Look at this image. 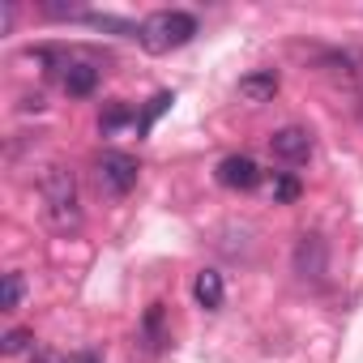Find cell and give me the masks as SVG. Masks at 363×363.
Segmentation results:
<instances>
[{"mask_svg":"<svg viewBox=\"0 0 363 363\" xmlns=\"http://www.w3.org/2000/svg\"><path fill=\"white\" fill-rule=\"evenodd\" d=\"M39 193H43V214L56 231H73L82 223L77 210V175L65 162H48L39 171Z\"/></svg>","mask_w":363,"mask_h":363,"instance_id":"cell-1","label":"cell"},{"mask_svg":"<svg viewBox=\"0 0 363 363\" xmlns=\"http://www.w3.org/2000/svg\"><path fill=\"white\" fill-rule=\"evenodd\" d=\"M193 35H197V18L193 13H184V9H158V13H150L141 22V39L137 43L150 56H167L175 48H184Z\"/></svg>","mask_w":363,"mask_h":363,"instance_id":"cell-2","label":"cell"},{"mask_svg":"<svg viewBox=\"0 0 363 363\" xmlns=\"http://www.w3.org/2000/svg\"><path fill=\"white\" fill-rule=\"evenodd\" d=\"M137 175H141V162L124 150H107L94 158V179L107 197H128L137 189Z\"/></svg>","mask_w":363,"mask_h":363,"instance_id":"cell-3","label":"cell"},{"mask_svg":"<svg viewBox=\"0 0 363 363\" xmlns=\"http://www.w3.org/2000/svg\"><path fill=\"white\" fill-rule=\"evenodd\" d=\"M214 175H218V184L231 189V193H248V189L261 184V167H257V158H248V154H227Z\"/></svg>","mask_w":363,"mask_h":363,"instance_id":"cell-4","label":"cell"},{"mask_svg":"<svg viewBox=\"0 0 363 363\" xmlns=\"http://www.w3.org/2000/svg\"><path fill=\"white\" fill-rule=\"evenodd\" d=\"M325 269H329V248H325V240H320V235H303V240L295 244V274H299L303 282H320Z\"/></svg>","mask_w":363,"mask_h":363,"instance_id":"cell-5","label":"cell"},{"mask_svg":"<svg viewBox=\"0 0 363 363\" xmlns=\"http://www.w3.org/2000/svg\"><path fill=\"white\" fill-rule=\"evenodd\" d=\"M269 154L282 158V162H303L312 154V133L303 124H286V128H278L269 137Z\"/></svg>","mask_w":363,"mask_h":363,"instance_id":"cell-6","label":"cell"},{"mask_svg":"<svg viewBox=\"0 0 363 363\" xmlns=\"http://www.w3.org/2000/svg\"><path fill=\"white\" fill-rule=\"evenodd\" d=\"M278 86H282L278 69H252V73H244V77H240L235 94H240V103H248V107H261V103H269V99L278 94Z\"/></svg>","mask_w":363,"mask_h":363,"instance_id":"cell-7","label":"cell"},{"mask_svg":"<svg viewBox=\"0 0 363 363\" xmlns=\"http://www.w3.org/2000/svg\"><path fill=\"white\" fill-rule=\"evenodd\" d=\"M60 82H65V94L69 99H90L99 90V69L86 65V60H69L65 73H60Z\"/></svg>","mask_w":363,"mask_h":363,"instance_id":"cell-8","label":"cell"},{"mask_svg":"<svg viewBox=\"0 0 363 363\" xmlns=\"http://www.w3.org/2000/svg\"><path fill=\"white\" fill-rule=\"evenodd\" d=\"M193 299H197L206 312H218V308H223V299H227L223 274H218V269H201V274L193 278Z\"/></svg>","mask_w":363,"mask_h":363,"instance_id":"cell-9","label":"cell"},{"mask_svg":"<svg viewBox=\"0 0 363 363\" xmlns=\"http://www.w3.org/2000/svg\"><path fill=\"white\" fill-rule=\"evenodd\" d=\"M22 299H26V282H22V274L13 269V274H5V286H0V312H18Z\"/></svg>","mask_w":363,"mask_h":363,"instance_id":"cell-10","label":"cell"},{"mask_svg":"<svg viewBox=\"0 0 363 363\" xmlns=\"http://www.w3.org/2000/svg\"><path fill=\"white\" fill-rule=\"evenodd\" d=\"M299 193H303V184L295 175H274V184H269L274 206H291V201H299Z\"/></svg>","mask_w":363,"mask_h":363,"instance_id":"cell-11","label":"cell"},{"mask_svg":"<svg viewBox=\"0 0 363 363\" xmlns=\"http://www.w3.org/2000/svg\"><path fill=\"white\" fill-rule=\"evenodd\" d=\"M86 22L99 26V30H116V35H124V39H141V26L120 22V18H107V13H86Z\"/></svg>","mask_w":363,"mask_h":363,"instance_id":"cell-12","label":"cell"},{"mask_svg":"<svg viewBox=\"0 0 363 363\" xmlns=\"http://www.w3.org/2000/svg\"><path fill=\"white\" fill-rule=\"evenodd\" d=\"M35 346V329H9L5 337H0V354H22Z\"/></svg>","mask_w":363,"mask_h":363,"instance_id":"cell-13","label":"cell"},{"mask_svg":"<svg viewBox=\"0 0 363 363\" xmlns=\"http://www.w3.org/2000/svg\"><path fill=\"white\" fill-rule=\"evenodd\" d=\"M171 103H175V94H171V90H158V94L150 99L145 116H141V133H150V128H154V120H158V116H162V111H167Z\"/></svg>","mask_w":363,"mask_h":363,"instance_id":"cell-14","label":"cell"},{"mask_svg":"<svg viewBox=\"0 0 363 363\" xmlns=\"http://www.w3.org/2000/svg\"><path fill=\"white\" fill-rule=\"evenodd\" d=\"M128 120H133V111H128L124 103H111V107L103 111V120H99V124H103V133H111V128H120V124H128Z\"/></svg>","mask_w":363,"mask_h":363,"instance_id":"cell-15","label":"cell"},{"mask_svg":"<svg viewBox=\"0 0 363 363\" xmlns=\"http://www.w3.org/2000/svg\"><path fill=\"white\" fill-rule=\"evenodd\" d=\"M141 329L154 337V346L162 342V303H150V312H145V320H141Z\"/></svg>","mask_w":363,"mask_h":363,"instance_id":"cell-16","label":"cell"},{"mask_svg":"<svg viewBox=\"0 0 363 363\" xmlns=\"http://www.w3.org/2000/svg\"><path fill=\"white\" fill-rule=\"evenodd\" d=\"M43 13H48V18H86L77 5H60V0H48V5H43Z\"/></svg>","mask_w":363,"mask_h":363,"instance_id":"cell-17","label":"cell"},{"mask_svg":"<svg viewBox=\"0 0 363 363\" xmlns=\"http://www.w3.org/2000/svg\"><path fill=\"white\" fill-rule=\"evenodd\" d=\"M35 363H48V354H39V359H35Z\"/></svg>","mask_w":363,"mask_h":363,"instance_id":"cell-18","label":"cell"}]
</instances>
